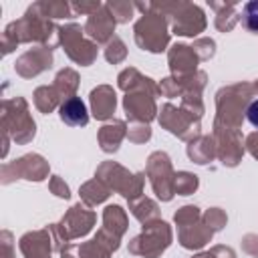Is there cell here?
<instances>
[{"instance_id": "cell-10", "label": "cell", "mask_w": 258, "mask_h": 258, "mask_svg": "<svg viewBox=\"0 0 258 258\" xmlns=\"http://www.w3.org/2000/svg\"><path fill=\"white\" fill-rule=\"evenodd\" d=\"M60 119H62L67 125H73V127L87 125L89 115H87L85 103H83L79 97H71V99H67V101L62 103V107H60Z\"/></svg>"}, {"instance_id": "cell-15", "label": "cell", "mask_w": 258, "mask_h": 258, "mask_svg": "<svg viewBox=\"0 0 258 258\" xmlns=\"http://www.w3.org/2000/svg\"><path fill=\"white\" fill-rule=\"evenodd\" d=\"M196 187H198V177H196V175L185 173V171H181V173L175 175V191H177V194L187 196V194H191Z\"/></svg>"}, {"instance_id": "cell-12", "label": "cell", "mask_w": 258, "mask_h": 258, "mask_svg": "<svg viewBox=\"0 0 258 258\" xmlns=\"http://www.w3.org/2000/svg\"><path fill=\"white\" fill-rule=\"evenodd\" d=\"M123 133H125L123 121H115L111 125H105L99 133V141H101L103 151H115L119 147V141H121Z\"/></svg>"}, {"instance_id": "cell-5", "label": "cell", "mask_w": 258, "mask_h": 258, "mask_svg": "<svg viewBox=\"0 0 258 258\" xmlns=\"http://www.w3.org/2000/svg\"><path fill=\"white\" fill-rule=\"evenodd\" d=\"M81 26L77 24H69L64 28H60V36H62V42H64V48L69 52V56L75 52V48H79V58L77 62L81 64H89L93 58H95V46L87 40H83V34H81Z\"/></svg>"}, {"instance_id": "cell-19", "label": "cell", "mask_w": 258, "mask_h": 258, "mask_svg": "<svg viewBox=\"0 0 258 258\" xmlns=\"http://www.w3.org/2000/svg\"><path fill=\"white\" fill-rule=\"evenodd\" d=\"M50 187H52V191H54L56 196H60V198H69V196H71V194H69V187H67L58 177H54V179H52Z\"/></svg>"}, {"instance_id": "cell-1", "label": "cell", "mask_w": 258, "mask_h": 258, "mask_svg": "<svg viewBox=\"0 0 258 258\" xmlns=\"http://www.w3.org/2000/svg\"><path fill=\"white\" fill-rule=\"evenodd\" d=\"M167 38L165 20L161 14H147L135 24V40L143 50L159 52L167 44Z\"/></svg>"}, {"instance_id": "cell-4", "label": "cell", "mask_w": 258, "mask_h": 258, "mask_svg": "<svg viewBox=\"0 0 258 258\" xmlns=\"http://www.w3.org/2000/svg\"><path fill=\"white\" fill-rule=\"evenodd\" d=\"M175 18H173V30L177 34H187L194 36L200 30H204L206 20L204 14L198 6L194 4H175Z\"/></svg>"}, {"instance_id": "cell-7", "label": "cell", "mask_w": 258, "mask_h": 258, "mask_svg": "<svg viewBox=\"0 0 258 258\" xmlns=\"http://www.w3.org/2000/svg\"><path fill=\"white\" fill-rule=\"evenodd\" d=\"M125 111L133 119H141V121H149L155 115L153 101H151V97L147 93H131V95H127L125 97Z\"/></svg>"}, {"instance_id": "cell-17", "label": "cell", "mask_w": 258, "mask_h": 258, "mask_svg": "<svg viewBox=\"0 0 258 258\" xmlns=\"http://www.w3.org/2000/svg\"><path fill=\"white\" fill-rule=\"evenodd\" d=\"M107 8L113 12V16H117V20L119 22H127L129 18H131V10H133V6L131 4H121V2H113V4H107Z\"/></svg>"}, {"instance_id": "cell-8", "label": "cell", "mask_w": 258, "mask_h": 258, "mask_svg": "<svg viewBox=\"0 0 258 258\" xmlns=\"http://www.w3.org/2000/svg\"><path fill=\"white\" fill-rule=\"evenodd\" d=\"M91 105H93V115L97 119H107L115 111V93L103 85L91 93Z\"/></svg>"}, {"instance_id": "cell-3", "label": "cell", "mask_w": 258, "mask_h": 258, "mask_svg": "<svg viewBox=\"0 0 258 258\" xmlns=\"http://www.w3.org/2000/svg\"><path fill=\"white\" fill-rule=\"evenodd\" d=\"M151 183L155 194L161 200H171L173 189H175V179H171V165H169V157L165 153H153L149 157V165H147Z\"/></svg>"}, {"instance_id": "cell-2", "label": "cell", "mask_w": 258, "mask_h": 258, "mask_svg": "<svg viewBox=\"0 0 258 258\" xmlns=\"http://www.w3.org/2000/svg\"><path fill=\"white\" fill-rule=\"evenodd\" d=\"M167 232H169V228H167L165 222L147 224L145 230H143V234H141L139 238H135L129 248H131V252H135V254L157 256V254H159L161 250H165L167 244H169V238H171V236H163V238H161V234H167Z\"/></svg>"}, {"instance_id": "cell-14", "label": "cell", "mask_w": 258, "mask_h": 258, "mask_svg": "<svg viewBox=\"0 0 258 258\" xmlns=\"http://www.w3.org/2000/svg\"><path fill=\"white\" fill-rule=\"evenodd\" d=\"M242 24L248 30L258 32V0L244 4V8H242Z\"/></svg>"}, {"instance_id": "cell-13", "label": "cell", "mask_w": 258, "mask_h": 258, "mask_svg": "<svg viewBox=\"0 0 258 258\" xmlns=\"http://www.w3.org/2000/svg\"><path fill=\"white\" fill-rule=\"evenodd\" d=\"M187 155L196 161V163H208L210 159H212V155H214V145H212V141H210V137H204V139H200V147L196 145H189L187 147Z\"/></svg>"}, {"instance_id": "cell-16", "label": "cell", "mask_w": 258, "mask_h": 258, "mask_svg": "<svg viewBox=\"0 0 258 258\" xmlns=\"http://www.w3.org/2000/svg\"><path fill=\"white\" fill-rule=\"evenodd\" d=\"M105 56H107V60H111V62L123 60V58H125V44H123L117 36H113V40H109V46H107V50H105Z\"/></svg>"}, {"instance_id": "cell-11", "label": "cell", "mask_w": 258, "mask_h": 258, "mask_svg": "<svg viewBox=\"0 0 258 258\" xmlns=\"http://www.w3.org/2000/svg\"><path fill=\"white\" fill-rule=\"evenodd\" d=\"M14 167H18L20 175H26V179H42L46 173V163L42 157L38 155H26L22 159H18L14 163Z\"/></svg>"}, {"instance_id": "cell-6", "label": "cell", "mask_w": 258, "mask_h": 258, "mask_svg": "<svg viewBox=\"0 0 258 258\" xmlns=\"http://www.w3.org/2000/svg\"><path fill=\"white\" fill-rule=\"evenodd\" d=\"M113 26H115V18L109 14V8L105 6V8H101L99 12H93V14H91V18H89L85 30H87L97 42H103V40H107V38L111 36Z\"/></svg>"}, {"instance_id": "cell-18", "label": "cell", "mask_w": 258, "mask_h": 258, "mask_svg": "<svg viewBox=\"0 0 258 258\" xmlns=\"http://www.w3.org/2000/svg\"><path fill=\"white\" fill-rule=\"evenodd\" d=\"M206 222H208V226H212L214 230H220V228L226 224V216H224L218 208H214V210H210V212L206 214Z\"/></svg>"}, {"instance_id": "cell-9", "label": "cell", "mask_w": 258, "mask_h": 258, "mask_svg": "<svg viewBox=\"0 0 258 258\" xmlns=\"http://www.w3.org/2000/svg\"><path fill=\"white\" fill-rule=\"evenodd\" d=\"M198 62V54L194 48L185 46V44H175L169 52V64L173 69V73H185V71H194Z\"/></svg>"}, {"instance_id": "cell-21", "label": "cell", "mask_w": 258, "mask_h": 258, "mask_svg": "<svg viewBox=\"0 0 258 258\" xmlns=\"http://www.w3.org/2000/svg\"><path fill=\"white\" fill-rule=\"evenodd\" d=\"M248 149H250V153L258 159V133H252V135L248 137Z\"/></svg>"}, {"instance_id": "cell-20", "label": "cell", "mask_w": 258, "mask_h": 258, "mask_svg": "<svg viewBox=\"0 0 258 258\" xmlns=\"http://www.w3.org/2000/svg\"><path fill=\"white\" fill-rule=\"evenodd\" d=\"M246 115H248V121H250L254 127H258V99H256V101H252V103L248 105Z\"/></svg>"}]
</instances>
